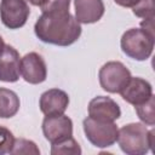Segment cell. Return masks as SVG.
I'll use <instances>...</instances> for the list:
<instances>
[{
	"mask_svg": "<svg viewBox=\"0 0 155 155\" xmlns=\"http://www.w3.org/2000/svg\"><path fill=\"white\" fill-rule=\"evenodd\" d=\"M19 70L22 78L31 85L41 84L47 78L46 63L44 58L36 52H29L21 58Z\"/></svg>",
	"mask_w": 155,
	"mask_h": 155,
	"instance_id": "7",
	"label": "cell"
},
{
	"mask_svg": "<svg viewBox=\"0 0 155 155\" xmlns=\"http://www.w3.org/2000/svg\"><path fill=\"white\" fill-rule=\"evenodd\" d=\"M19 53L10 45L5 46L4 52L0 54V81L16 82L19 79Z\"/></svg>",
	"mask_w": 155,
	"mask_h": 155,
	"instance_id": "12",
	"label": "cell"
},
{
	"mask_svg": "<svg viewBox=\"0 0 155 155\" xmlns=\"http://www.w3.org/2000/svg\"><path fill=\"white\" fill-rule=\"evenodd\" d=\"M122 99L132 105H139L153 96L151 85L142 78H132L120 92Z\"/></svg>",
	"mask_w": 155,
	"mask_h": 155,
	"instance_id": "11",
	"label": "cell"
},
{
	"mask_svg": "<svg viewBox=\"0 0 155 155\" xmlns=\"http://www.w3.org/2000/svg\"><path fill=\"white\" fill-rule=\"evenodd\" d=\"M131 71L117 61H110L102 65L98 73L101 87L109 93H120L131 79Z\"/></svg>",
	"mask_w": 155,
	"mask_h": 155,
	"instance_id": "5",
	"label": "cell"
},
{
	"mask_svg": "<svg viewBox=\"0 0 155 155\" xmlns=\"http://www.w3.org/2000/svg\"><path fill=\"white\" fill-rule=\"evenodd\" d=\"M154 130H148L144 124L132 122L117 131L120 149L127 155H143L153 148Z\"/></svg>",
	"mask_w": 155,
	"mask_h": 155,
	"instance_id": "2",
	"label": "cell"
},
{
	"mask_svg": "<svg viewBox=\"0 0 155 155\" xmlns=\"http://www.w3.org/2000/svg\"><path fill=\"white\" fill-rule=\"evenodd\" d=\"M5 46H6V44L4 42V39L1 38V35H0V54L4 52V50H5Z\"/></svg>",
	"mask_w": 155,
	"mask_h": 155,
	"instance_id": "23",
	"label": "cell"
},
{
	"mask_svg": "<svg viewBox=\"0 0 155 155\" xmlns=\"http://www.w3.org/2000/svg\"><path fill=\"white\" fill-rule=\"evenodd\" d=\"M140 28L143 30H145L147 33H149V34L155 36V33H154V17L147 18L143 22H140Z\"/></svg>",
	"mask_w": 155,
	"mask_h": 155,
	"instance_id": "20",
	"label": "cell"
},
{
	"mask_svg": "<svg viewBox=\"0 0 155 155\" xmlns=\"http://www.w3.org/2000/svg\"><path fill=\"white\" fill-rule=\"evenodd\" d=\"M30 15L28 0H1L0 19L8 29L22 28Z\"/></svg>",
	"mask_w": 155,
	"mask_h": 155,
	"instance_id": "6",
	"label": "cell"
},
{
	"mask_svg": "<svg viewBox=\"0 0 155 155\" xmlns=\"http://www.w3.org/2000/svg\"><path fill=\"white\" fill-rule=\"evenodd\" d=\"M132 12L144 19L154 17V0H139L137 5L132 7Z\"/></svg>",
	"mask_w": 155,
	"mask_h": 155,
	"instance_id": "18",
	"label": "cell"
},
{
	"mask_svg": "<svg viewBox=\"0 0 155 155\" xmlns=\"http://www.w3.org/2000/svg\"><path fill=\"white\" fill-rule=\"evenodd\" d=\"M155 36L147 33L142 28H131L126 30L121 36L122 52L134 61L148 59L154 50Z\"/></svg>",
	"mask_w": 155,
	"mask_h": 155,
	"instance_id": "3",
	"label": "cell"
},
{
	"mask_svg": "<svg viewBox=\"0 0 155 155\" xmlns=\"http://www.w3.org/2000/svg\"><path fill=\"white\" fill-rule=\"evenodd\" d=\"M154 96H151L147 102L134 105L136 113L139 117V120L148 126H154L155 125V110H154Z\"/></svg>",
	"mask_w": 155,
	"mask_h": 155,
	"instance_id": "16",
	"label": "cell"
},
{
	"mask_svg": "<svg viewBox=\"0 0 155 155\" xmlns=\"http://www.w3.org/2000/svg\"><path fill=\"white\" fill-rule=\"evenodd\" d=\"M115 4H117L119 6H122V7H133L134 5H137V2L139 0H114Z\"/></svg>",
	"mask_w": 155,
	"mask_h": 155,
	"instance_id": "21",
	"label": "cell"
},
{
	"mask_svg": "<svg viewBox=\"0 0 155 155\" xmlns=\"http://www.w3.org/2000/svg\"><path fill=\"white\" fill-rule=\"evenodd\" d=\"M10 154L12 155H28V154L39 155L40 150L33 140H29L25 138H17L15 139V143H13V147Z\"/></svg>",
	"mask_w": 155,
	"mask_h": 155,
	"instance_id": "17",
	"label": "cell"
},
{
	"mask_svg": "<svg viewBox=\"0 0 155 155\" xmlns=\"http://www.w3.org/2000/svg\"><path fill=\"white\" fill-rule=\"evenodd\" d=\"M52 155H80L81 148L79 143L73 138V136L67 137L62 140L51 144Z\"/></svg>",
	"mask_w": 155,
	"mask_h": 155,
	"instance_id": "15",
	"label": "cell"
},
{
	"mask_svg": "<svg viewBox=\"0 0 155 155\" xmlns=\"http://www.w3.org/2000/svg\"><path fill=\"white\" fill-rule=\"evenodd\" d=\"M69 105V96L59 88H51L40 96L39 107L45 115H61L64 114Z\"/></svg>",
	"mask_w": 155,
	"mask_h": 155,
	"instance_id": "10",
	"label": "cell"
},
{
	"mask_svg": "<svg viewBox=\"0 0 155 155\" xmlns=\"http://www.w3.org/2000/svg\"><path fill=\"white\" fill-rule=\"evenodd\" d=\"M13 143H15V137L12 132L6 127L0 126V155L10 154Z\"/></svg>",
	"mask_w": 155,
	"mask_h": 155,
	"instance_id": "19",
	"label": "cell"
},
{
	"mask_svg": "<svg viewBox=\"0 0 155 155\" xmlns=\"http://www.w3.org/2000/svg\"><path fill=\"white\" fill-rule=\"evenodd\" d=\"M21 107L19 97L12 90L0 87V117L10 119L15 116Z\"/></svg>",
	"mask_w": 155,
	"mask_h": 155,
	"instance_id": "14",
	"label": "cell"
},
{
	"mask_svg": "<svg viewBox=\"0 0 155 155\" xmlns=\"http://www.w3.org/2000/svg\"><path fill=\"white\" fill-rule=\"evenodd\" d=\"M42 133L52 144L73 136V121L64 114L46 115L42 121Z\"/></svg>",
	"mask_w": 155,
	"mask_h": 155,
	"instance_id": "8",
	"label": "cell"
},
{
	"mask_svg": "<svg viewBox=\"0 0 155 155\" xmlns=\"http://www.w3.org/2000/svg\"><path fill=\"white\" fill-rule=\"evenodd\" d=\"M31 5H34V6H38V7H44L50 0H28Z\"/></svg>",
	"mask_w": 155,
	"mask_h": 155,
	"instance_id": "22",
	"label": "cell"
},
{
	"mask_svg": "<svg viewBox=\"0 0 155 155\" xmlns=\"http://www.w3.org/2000/svg\"><path fill=\"white\" fill-rule=\"evenodd\" d=\"M86 138L96 148L111 147L117 139V126L113 121H101L86 117L82 122Z\"/></svg>",
	"mask_w": 155,
	"mask_h": 155,
	"instance_id": "4",
	"label": "cell"
},
{
	"mask_svg": "<svg viewBox=\"0 0 155 155\" xmlns=\"http://www.w3.org/2000/svg\"><path fill=\"white\" fill-rule=\"evenodd\" d=\"M70 0H50L41 7V16L34 25L36 38L56 46L73 45L81 35V25L69 12Z\"/></svg>",
	"mask_w": 155,
	"mask_h": 155,
	"instance_id": "1",
	"label": "cell"
},
{
	"mask_svg": "<svg viewBox=\"0 0 155 155\" xmlns=\"http://www.w3.org/2000/svg\"><path fill=\"white\" fill-rule=\"evenodd\" d=\"M88 116L101 121H115L121 116L119 104L110 97L98 96L88 103Z\"/></svg>",
	"mask_w": 155,
	"mask_h": 155,
	"instance_id": "9",
	"label": "cell"
},
{
	"mask_svg": "<svg viewBox=\"0 0 155 155\" xmlns=\"http://www.w3.org/2000/svg\"><path fill=\"white\" fill-rule=\"evenodd\" d=\"M74 6L75 18L82 24L98 22L105 11L103 0H74Z\"/></svg>",
	"mask_w": 155,
	"mask_h": 155,
	"instance_id": "13",
	"label": "cell"
}]
</instances>
